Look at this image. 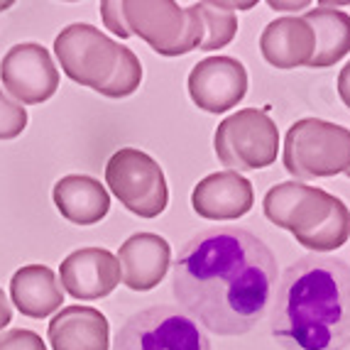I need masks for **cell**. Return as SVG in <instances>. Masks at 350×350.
Instances as JSON below:
<instances>
[{"mask_svg": "<svg viewBox=\"0 0 350 350\" xmlns=\"http://www.w3.org/2000/svg\"><path fill=\"white\" fill-rule=\"evenodd\" d=\"M277 260L243 228H208L181 247L172 292L181 309L216 336H243L262 321Z\"/></svg>", "mask_w": 350, "mask_h": 350, "instance_id": "6da1fadb", "label": "cell"}, {"mask_svg": "<svg viewBox=\"0 0 350 350\" xmlns=\"http://www.w3.org/2000/svg\"><path fill=\"white\" fill-rule=\"evenodd\" d=\"M272 336L286 350H343L350 343V265L306 255L286 267L272 311Z\"/></svg>", "mask_w": 350, "mask_h": 350, "instance_id": "7a4b0ae2", "label": "cell"}, {"mask_svg": "<svg viewBox=\"0 0 350 350\" xmlns=\"http://www.w3.org/2000/svg\"><path fill=\"white\" fill-rule=\"evenodd\" d=\"M284 170L297 179H323L350 170V130L321 118H301L286 130Z\"/></svg>", "mask_w": 350, "mask_h": 350, "instance_id": "3957f363", "label": "cell"}, {"mask_svg": "<svg viewBox=\"0 0 350 350\" xmlns=\"http://www.w3.org/2000/svg\"><path fill=\"white\" fill-rule=\"evenodd\" d=\"M123 18L130 35L140 37L162 57H179L201 47L204 23L196 5L172 0H125Z\"/></svg>", "mask_w": 350, "mask_h": 350, "instance_id": "277c9868", "label": "cell"}, {"mask_svg": "<svg viewBox=\"0 0 350 350\" xmlns=\"http://www.w3.org/2000/svg\"><path fill=\"white\" fill-rule=\"evenodd\" d=\"M213 150L228 172L265 170L277 159L280 130L267 111L243 108L218 123Z\"/></svg>", "mask_w": 350, "mask_h": 350, "instance_id": "5b68a950", "label": "cell"}, {"mask_svg": "<svg viewBox=\"0 0 350 350\" xmlns=\"http://www.w3.org/2000/svg\"><path fill=\"white\" fill-rule=\"evenodd\" d=\"M105 184L130 213L140 218H157L170 204L162 167L137 147H123L108 159Z\"/></svg>", "mask_w": 350, "mask_h": 350, "instance_id": "8992f818", "label": "cell"}, {"mask_svg": "<svg viewBox=\"0 0 350 350\" xmlns=\"http://www.w3.org/2000/svg\"><path fill=\"white\" fill-rule=\"evenodd\" d=\"M54 54L71 81L103 94L116 74L123 44L103 35L94 25L74 23L54 37Z\"/></svg>", "mask_w": 350, "mask_h": 350, "instance_id": "52a82bcc", "label": "cell"}, {"mask_svg": "<svg viewBox=\"0 0 350 350\" xmlns=\"http://www.w3.org/2000/svg\"><path fill=\"white\" fill-rule=\"evenodd\" d=\"M113 350H211V340L184 311L152 306L123 323Z\"/></svg>", "mask_w": 350, "mask_h": 350, "instance_id": "ba28073f", "label": "cell"}, {"mask_svg": "<svg viewBox=\"0 0 350 350\" xmlns=\"http://www.w3.org/2000/svg\"><path fill=\"white\" fill-rule=\"evenodd\" d=\"M343 201L319 187H306L301 181H282L265 193L262 208L267 221L284 228L297 238H306L321 226Z\"/></svg>", "mask_w": 350, "mask_h": 350, "instance_id": "9c48e42d", "label": "cell"}, {"mask_svg": "<svg viewBox=\"0 0 350 350\" xmlns=\"http://www.w3.org/2000/svg\"><path fill=\"white\" fill-rule=\"evenodd\" d=\"M3 88L20 105L49 100L59 88V69L47 49L37 42H23L5 52L0 62Z\"/></svg>", "mask_w": 350, "mask_h": 350, "instance_id": "30bf717a", "label": "cell"}, {"mask_svg": "<svg viewBox=\"0 0 350 350\" xmlns=\"http://www.w3.org/2000/svg\"><path fill=\"white\" fill-rule=\"evenodd\" d=\"M189 96L206 113H226L247 94V71L233 57H206L189 74Z\"/></svg>", "mask_w": 350, "mask_h": 350, "instance_id": "8fae6325", "label": "cell"}, {"mask_svg": "<svg viewBox=\"0 0 350 350\" xmlns=\"http://www.w3.org/2000/svg\"><path fill=\"white\" fill-rule=\"evenodd\" d=\"M120 262L105 247H81L59 265V284L79 301L103 299L120 284Z\"/></svg>", "mask_w": 350, "mask_h": 350, "instance_id": "7c38bea8", "label": "cell"}, {"mask_svg": "<svg viewBox=\"0 0 350 350\" xmlns=\"http://www.w3.org/2000/svg\"><path fill=\"white\" fill-rule=\"evenodd\" d=\"M255 204L250 179L238 172H216L193 187L191 208L206 221H235L243 218Z\"/></svg>", "mask_w": 350, "mask_h": 350, "instance_id": "4fadbf2b", "label": "cell"}, {"mask_svg": "<svg viewBox=\"0 0 350 350\" xmlns=\"http://www.w3.org/2000/svg\"><path fill=\"white\" fill-rule=\"evenodd\" d=\"M123 284L133 292H150L164 280L172 265L170 243L157 233H135L118 250Z\"/></svg>", "mask_w": 350, "mask_h": 350, "instance_id": "5bb4252c", "label": "cell"}, {"mask_svg": "<svg viewBox=\"0 0 350 350\" xmlns=\"http://www.w3.org/2000/svg\"><path fill=\"white\" fill-rule=\"evenodd\" d=\"M52 350H108L111 323L94 306H64L47 326Z\"/></svg>", "mask_w": 350, "mask_h": 350, "instance_id": "9a60e30c", "label": "cell"}, {"mask_svg": "<svg viewBox=\"0 0 350 350\" xmlns=\"http://www.w3.org/2000/svg\"><path fill=\"white\" fill-rule=\"evenodd\" d=\"M314 29L304 18H277L260 35V52L275 69H299L314 59Z\"/></svg>", "mask_w": 350, "mask_h": 350, "instance_id": "2e32d148", "label": "cell"}, {"mask_svg": "<svg viewBox=\"0 0 350 350\" xmlns=\"http://www.w3.org/2000/svg\"><path fill=\"white\" fill-rule=\"evenodd\" d=\"M54 206L74 226L100 223L111 211V193L98 179L88 174H69L54 184Z\"/></svg>", "mask_w": 350, "mask_h": 350, "instance_id": "e0dca14e", "label": "cell"}, {"mask_svg": "<svg viewBox=\"0 0 350 350\" xmlns=\"http://www.w3.org/2000/svg\"><path fill=\"white\" fill-rule=\"evenodd\" d=\"M10 299L27 319H47L64 304V289L44 265H25L10 280Z\"/></svg>", "mask_w": 350, "mask_h": 350, "instance_id": "ac0fdd59", "label": "cell"}, {"mask_svg": "<svg viewBox=\"0 0 350 350\" xmlns=\"http://www.w3.org/2000/svg\"><path fill=\"white\" fill-rule=\"evenodd\" d=\"M304 20L314 29V59L311 69H326L350 52V15L338 8L316 5L314 10H306Z\"/></svg>", "mask_w": 350, "mask_h": 350, "instance_id": "d6986e66", "label": "cell"}, {"mask_svg": "<svg viewBox=\"0 0 350 350\" xmlns=\"http://www.w3.org/2000/svg\"><path fill=\"white\" fill-rule=\"evenodd\" d=\"M199 10V18L204 23V42L201 47L204 52L228 47L233 37L238 35V18L233 10L223 8V3H193Z\"/></svg>", "mask_w": 350, "mask_h": 350, "instance_id": "ffe728a7", "label": "cell"}, {"mask_svg": "<svg viewBox=\"0 0 350 350\" xmlns=\"http://www.w3.org/2000/svg\"><path fill=\"white\" fill-rule=\"evenodd\" d=\"M142 81V64L140 59L135 57L133 49L123 47L120 54V62L116 66V74L108 81V86L103 88L100 96H108V98H125V96H133Z\"/></svg>", "mask_w": 350, "mask_h": 350, "instance_id": "44dd1931", "label": "cell"}, {"mask_svg": "<svg viewBox=\"0 0 350 350\" xmlns=\"http://www.w3.org/2000/svg\"><path fill=\"white\" fill-rule=\"evenodd\" d=\"M27 128V111L0 88V140H15Z\"/></svg>", "mask_w": 350, "mask_h": 350, "instance_id": "7402d4cb", "label": "cell"}, {"mask_svg": "<svg viewBox=\"0 0 350 350\" xmlns=\"http://www.w3.org/2000/svg\"><path fill=\"white\" fill-rule=\"evenodd\" d=\"M0 350H47V343L27 328H10L0 333Z\"/></svg>", "mask_w": 350, "mask_h": 350, "instance_id": "603a6c76", "label": "cell"}, {"mask_svg": "<svg viewBox=\"0 0 350 350\" xmlns=\"http://www.w3.org/2000/svg\"><path fill=\"white\" fill-rule=\"evenodd\" d=\"M100 18H103L105 29H111L113 35H118L120 40H128L130 37L128 27H125L123 3L120 0H105V3H100Z\"/></svg>", "mask_w": 350, "mask_h": 350, "instance_id": "cb8c5ba5", "label": "cell"}, {"mask_svg": "<svg viewBox=\"0 0 350 350\" xmlns=\"http://www.w3.org/2000/svg\"><path fill=\"white\" fill-rule=\"evenodd\" d=\"M338 96L343 100V105L350 111V62L340 69L338 74Z\"/></svg>", "mask_w": 350, "mask_h": 350, "instance_id": "d4e9b609", "label": "cell"}, {"mask_svg": "<svg viewBox=\"0 0 350 350\" xmlns=\"http://www.w3.org/2000/svg\"><path fill=\"white\" fill-rule=\"evenodd\" d=\"M8 323H12V306H10V301H8L5 292L0 289V331H3Z\"/></svg>", "mask_w": 350, "mask_h": 350, "instance_id": "484cf974", "label": "cell"}, {"mask_svg": "<svg viewBox=\"0 0 350 350\" xmlns=\"http://www.w3.org/2000/svg\"><path fill=\"white\" fill-rule=\"evenodd\" d=\"M269 8L284 10V12H297V10H304V8H309V3H277V0H269Z\"/></svg>", "mask_w": 350, "mask_h": 350, "instance_id": "4316f807", "label": "cell"}, {"mask_svg": "<svg viewBox=\"0 0 350 350\" xmlns=\"http://www.w3.org/2000/svg\"><path fill=\"white\" fill-rule=\"evenodd\" d=\"M5 8H10V3H0V10H5Z\"/></svg>", "mask_w": 350, "mask_h": 350, "instance_id": "83f0119b", "label": "cell"}, {"mask_svg": "<svg viewBox=\"0 0 350 350\" xmlns=\"http://www.w3.org/2000/svg\"><path fill=\"white\" fill-rule=\"evenodd\" d=\"M345 174H348V179H350V170H348V172H345Z\"/></svg>", "mask_w": 350, "mask_h": 350, "instance_id": "f1b7e54d", "label": "cell"}]
</instances>
